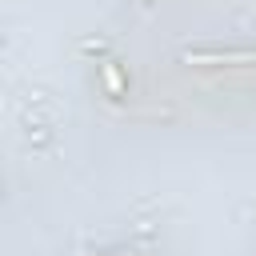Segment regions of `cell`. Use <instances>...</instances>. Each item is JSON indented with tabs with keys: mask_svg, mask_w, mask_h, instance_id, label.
<instances>
[{
	"mask_svg": "<svg viewBox=\"0 0 256 256\" xmlns=\"http://www.w3.org/2000/svg\"><path fill=\"white\" fill-rule=\"evenodd\" d=\"M188 64H256V52H188Z\"/></svg>",
	"mask_w": 256,
	"mask_h": 256,
	"instance_id": "1",
	"label": "cell"
},
{
	"mask_svg": "<svg viewBox=\"0 0 256 256\" xmlns=\"http://www.w3.org/2000/svg\"><path fill=\"white\" fill-rule=\"evenodd\" d=\"M100 72H104V84H108V92H112V96H124V80H120V68H116L112 60H104V68H100Z\"/></svg>",
	"mask_w": 256,
	"mask_h": 256,
	"instance_id": "2",
	"label": "cell"
}]
</instances>
